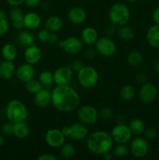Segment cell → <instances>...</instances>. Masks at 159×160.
I'll list each match as a JSON object with an SVG mask.
<instances>
[{
    "label": "cell",
    "instance_id": "6da1fadb",
    "mask_svg": "<svg viewBox=\"0 0 159 160\" xmlns=\"http://www.w3.org/2000/svg\"><path fill=\"white\" fill-rule=\"evenodd\" d=\"M80 98L78 92L71 86L56 85L51 92V105L58 111L70 112L78 109Z\"/></svg>",
    "mask_w": 159,
    "mask_h": 160
},
{
    "label": "cell",
    "instance_id": "7a4b0ae2",
    "mask_svg": "<svg viewBox=\"0 0 159 160\" xmlns=\"http://www.w3.org/2000/svg\"><path fill=\"white\" fill-rule=\"evenodd\" d=\"M114 141L111 134L104 131H95L88 134L86 145L92 154L102 156L112 150Z\"/></svg>",
    "mask_w": 159,
    "mask_h": 160
},
{
    "label": "cell",
    "instance_id": "3957f363",
    "mask_svg": "<svg viewBox=\"0 0 159 160\" xmlns=\"http://www.w3.org/2000/svg\"><path fill=\"white\" fill-rule=\"evenodd\" d=\"M130 17L129 8L123 2L114 3L108 11V17L111 23L118 27L127 24L130 20Z\"/></svg>",
    "mask_w": 159,
    "mask_h": 160
},
{
    "label": "cell",
    "instance_id": "277c9868",
    "mask_svg": "<svg viewBox=\"0 0 159 160\" xmlns=\"http://www.w3.org/2000/svg\"><path fill=\"white\" fill-rule=\"evenodd\" d=\"M6 116L8 120L12 123L25 121L27 118L28 109L23 102L12 99L6 105Z\"/></svg>",
    "mask_w": 159,
    "mask_h": 160
},
{
    "label": "cell",
    "instance_id": "5b68a950",
    "mask_svg": "<svg viewBox=\"0 0 159 160\" xmlns=\"http://www.w3.org/2000/svg\"><path fill=\"white\" fill-rule=\"evenodd\" d=\"M77 80L81 87L86 89H91L98 84L99 73L92 66H84L77 72Z\"/></svg>",
    "mask_w": 159,
    "mask_h": 160
},
{
    "label": "cell",
    "instance_id": "8992f818",
    "mask_svg": "<svg viewBox=\"0 0 159 160\" xmlns=\"http://www.w3.org/2000/svg\"><path fill=\"white\" fill-rule=\"evenodd\" d=\"M65 138H70L74 141H83L87 139L89 134L87 125L83 123H74L69 126H64L61 129Z\"/></svg>",
    "mask_w": 159,
    "mask_h": 160
},
{
    "label": "cell",
    "instance_id": "52a82bcc",
    "mask_svg": "<svg viewBox=\"0 0 159 160\" xmlns=\"http://www.w3.org/2000/svg\"><path fill=\"white\" fill-rule=\"evenodd\" d=\"M94 48L98 54L104 57H111L117 51L116 44L108 37L98 38L94 44Z\"/></svg>",
    "mask_w": 159,
    "mask_h": 160
},
{
    "label": "cell",
    "instance_id": "ba28073f",
    "mask_svg": "<svg viewBox=\"0 0 159 160\" xmlns=\"http://www.w3.org/2000/svg\"><path fill=\"white\" fill-rule=\"evenodd\" d=\"M77 118L80 122L85 125H93L98 121L99 112L94 106L84 105L79 106L77 109Z\"/></svg>",
    "mask_w": 159,
    "mask_h": 160
},
{
    "label": "cell",
    "instance_id": "9c48e42d",
    "mask_svg": "<svg viewBox=\"0 0 159 160\" xmlns=\"http://www.w3.org/2000/svg\"><path fill=\"white\" fill-rule=\"evenodd\" d=\"M58 45L66 54L74 56L78 54L83 49L84 43L82 40L76 36H70L58 42Z\"/></svg>",
    "mask_w": 159,
    "mask_h": 160
},
{
    "label": "cell",
    "instance_id": "30bf717a",
    "mask_svg": "<svg viewBox=\"0 0 159 160\" xmlns=\"http://www.w3.org/2000/svg\"><path fill=\"white\" fill-rule=\"evenodd\" d=\"M111 136L116 144H127L132 139V134L128 125L118 123L112 129Z\"/></svg>",
    "mask_w": 159,
    "mask_h": 160
},
{
    "label": "cell",
    "instance_id": "8fae6325",
    "mask_svg": "<svg viewBox=\"0 0 159 160\" xmlns=\"http://www.w3.org/2000/svg\"><path fill=\"white\" fill-rule=\"evenodd\" d=\"M129 152L132 156L138 159L145 157L149 151V144L147 139L140 136H136L129 144Z\"/></svg>",
    "mask_w": 159,
    "mask_h": 160
},
{
    "label": "cell",
    "instance_id": "7c38bea8",
    "mask_svg": "<svg viewBox=\"0 0 159 160\" xmlns=\"http://www.w3.org/2000/svg\"><path fill=\"white\" fill-rule=\"evenodd\" d=\"M65 136L61 130L58 128H51L47 131L45 135V141L51 148H61L65 142Z\"/></svg>",
    "mask_w": 159,
    "mask_h": 160
},
{
    "label": "cell",
    "instance_id": "4fadbf2b",
    "mask_svg": "<svg viewBox=\"0 0 159 160\" xmlns=\"http://www.w3.org/2000/svg\"><path fill=\"white\" fill-rule=\"evenodd\" d=\"M54 83L56 85L69 84L73 78V70L70 67L62 66L53 72Z\"/></svg>",
    "mask_w": 159,
    "mask_h": 160
},
{
    "label": "cell",
    "instance_id": "5bb4252c",
    "mask_svg": "<svg viewBox=\"0 0 159 160\" xmlns=\"http://www.w3.org/2000/svg\"><path fill=\"white\" fill-rule=\"evenodd\" d=\"M138 95L140 101L144 103H151L157 98V89L152 83L144 82L139 90Z\"/></svg>",
    "mask_w": 159,
    "mask_h": 160
},
{
    "label": "cell",
    "instance_id": "9a60e30c",
    "mask_svg": "<svg viewBox=\"0 0 159 160\" xmlns=\"http://www.w3.org/2000/svg\"><path fill=\"white\" fill-rule=\"evenodd\" d=\"M15 74L19 81L26 84V82L34 78L35 69H34V65L25 62L17 67Z\"/></svg>",
    "mask_w": 159,
    "mask_h": 160
},
{
    "label": "cell",
    "instance_id": "2e32d148",
    "mask_svg": "<svg viewBox=\"0 0 159 160\" xmlns=\"http://www.w3.org/2000/svg\"><path fill=\"white\" fill-rule=\"evenodd\" d=\"M34 105L39 109H45L51 105V92L46 88H42L34 95Z\"/></svg>",
    "mask_w": 159,
    "mask_h": 160
},
{
    "label": "cell",
    "instance_id": "e0dca14e",
    "mask_svg": "<svg viewBox=\"0 0 159 160\" xmlns=\"http://www.w3.org/2000/svg\"><path fill=\"white\" fill-rule=\"evenodd\" d=\"M23 56H24L26 62L31 64V65H35V64L38 63L41 59V50L37 45H31L25 48Z\"/></svg>",
    "mask_w": 159,
    "mask_h": 160
},
{
    "label": "cell",
    "instance_id": "ac0fdd59",
    "mask_svg": "<svg viewBox=\"0 0 159 160\" xmlns=\"http://www.w3.org/2000/svg\"><path fill=\"white\" fill-rule=\"evenodd\" d=\"M68 18L71 23L76 25L83 24L87 18V14L84 9L76 6L70 9L68 12Z\"/></svg>",
    "mask_w": 159,
    "mask_h": 160
},
{
    "label": "cell",
    "instance_id": "d6986e66",
    "mask_svg": "<svg viewBox=\"0 0 159 160\" xmlns=\"http://www.w3.org/2000/svg\"><path fill=\"white\" fill-rule=\"evenodd\" d=\"M9 17L12 23V26L17 30H21L24 28L23 24V10L19 7H12L9 12Z\"/></svg>",
    "mask_w": 159,
    "mask_h": 160
},
{
    "label": "cell",
    "instance_id": "ffe728a7",
    "mask_svg": "<svg viewBox=\"0 0 159 160\" xmlns=\"http://www.w3.org/2000/svg\"><path fill=\"white\" fill-rule=\"evenodd\" d=\"M80 39L83 43L88 46H91L95 44L98 39V33L94 28L86 27L81 31Z\"/></svg>",
    "mask_w": 159,
    "mask_h": 160
},
{
    "label": "cell",
    "instance_id": "44dd1931",
    "mask_svg": "<svg viewBox=\"0 0 159 160\" xmlns=\"http://www.w3.org/2000/svg\"><path fill=\"white\" fill-rule=\"evenodd\" d=\"M23 24H24V28L28 30L37 29L41 24V18L37 12H29L24 14Z\"/></svg>",
    "mask_w": 159,
    "mask_h": 160
},
{
    "label": "cell",
    "instance_id": "7402d4cb",
    "mask_svg": "<svg viewBox=\"0 0 159 160\" xmlns=\"http://www.w3.org/2000/svg\"><path fill=\"white\" fill-rule=\"evenodd\" d=\"M16 70L13 61L4 60L0 63V78L5 81H9L14 76Z\"/></svg>",
    "mask_w": 159,
    "mask_h": 160
},
{
    "label": "cell",
    "instance_id": "603a6c76",
    "mask_svg": "<svg viewBox=\"0 0 159 160\" xmlns=\"http://www.w3.org/2000/svg\"><path fill=\"white\" fill-rule=\"evenodd\" d=\"M146 39L148 45L152 48H159V24L154 23L150 27L146 34Z\"/></svg>",
    "mask_w": 159,
    "mask_h": 160
},
{
    "label": "cell",
    "instance_id": "cb8c5ba5",
    "mask_svg": "<svg viewBox=\"0 0 159 160\" xmlns=\"http://www.w3.org/2000/svg\"><path fill=\"white\" fill-rule=\"evenodd\" d=\"M30 132H31V130H30L29 126L27 123H25V121L13 123L12 135H14L17 138H26L30 135Z\"/></svg>",
    "mask_w": 159,
    "mask_h": 160
},
{
    "label": "cell",
    "instance_id": "d4e9b609",
    "mask_svg": "<svg viewBox=\"0 0 159 160\" xmlns=\"http://www.w3.org/2000/svg\"><path fill=\"white\" fill-rule=\"evenodd\" d=\"M63 26V21L58 16H51L46 20L45 27L50 32H55L61 31Z\"/></svg>",
    "mask_w": 159,
    "mask_h": 160
},
{
    "label": "cell",
    "instance_id": "484cf974",
    "mask_svg": "<svg viewBox=\"0 0 159 160\" xmlns=\"http://www.w3.org/2000/svg\"><path fill=\"white\" fill-rule=\"evenodd\" d=\"M2 56L5 60L14 61L18 56V50L14 45L7 43L2 48Z\"/></svg>",
    "mask_w": 159,
    "mask_h": 160
},
{
    "label": "cell",
    "instance_id": "4316f807",
    "mask_svg": "<svg viewBox=\"0 0 159 160\" xmlns=\"http://www.w3.org/2000/svg\"><path fill=\"white\" fill-rule=\"evenodd\" d=\"M128 126H129L132 135L135 136L141 135L142 134H143L145 129H146L144 123L140 118L132 119Z\"/></svg>",
    "mask_w": 159,
    "mask_h": 160
},
{
    "label": "cell",
    "instance_id": "83f0119b",
    "mask_svg": "<svg viewBox=\"0 0 159 160\" xmlns=\"http://www.w3.org/2000/svg\"><path fill=\"white\" fill-rule=\"evenodd\" d=\"M17 42L20 46L26 48L30 45H34V36L30 31H22L17 36Z\"/></svg>",
    "mask_w": 159,
    "mask_h": 160
},
{
    "label": "cell",
    "instance_id": "f1b7e54d",
    "mask_svg": "<svg viewBox=\"0 0 159 160\" xmlns=\"http://www.w3.org/2000/svg\"><path fill=\"white\" fill-rule=\"evenodd\" d=\"M117 34L121 40L124 41V42H129L135 36V31L131 27L124 25L118 28Z\"/></svg>",
    "mask_w": 159,
    "mask_h": 160
},
{
    "label": "cell",
    "instance_id": "f546056e",
    "mask_svg": "<svg viewBox=\"0 0 159 160\" xmlns=\"http://www.w3.org/2000/svg\"><path fill=\"white\" fill-rule=\"evenodd\" d=\"M120 98L126 102L131 101L136 96V90L131 84H125L120 90Z\"/></svg>",
    "mask_w": 159,
    "mask_h": 160
},
{
    "label": "cell",
    "instance_id": "4dcf8cb0",
    "mask_svg": "<svg viewBox=\"0 0 159 160\" xmlns=\"http://www.w3.org/2000/svg\"><path fill=\"white\" fill-rule=\"evenodd\" d=\"M142 61H143V55L140 52L137 50L131 51L126 56V62L130 67H137L141 63Z\"/></svg>",
    "mask_w": 159,
    "mask_h": 160
},
{
    "label": "cell",
    "instance_id": "1f68e13d",
    "mask_svg": "<svg viewBox=\"0 0 159 160\" xmlns=\"http://www.w3.org/2000/svg\"><path fill=\"white\" fill-rule=\"evenodd\" d=\"M112 152L114 157L124 158L129 154V148L126 144H117L112 147Z\"/></svg>",
    "mask_w": 159,
    "mask_h": 160
},
{
    "label": "cell",
    "instance_id": "d6a6232c",
    "mask_svg": "<svg viewBox=\"0 0 159 160\" xmlns=\"http://www.w3.org/2000/svg\"><path fill=\"white\" fill-rule=\"evenodd\" d=\"M60 154L65 159H70L76 154V147L72 143H64L61 146Z\"/></svg>",
    "mask_w": 159,
    "mask_h": 160
},
{
    "label": "cell",
    "instance_id": "836d02e7",
    "mask_svg": "<svg viewBox=\"0 0 159 160\" xmlns=\"http://www.w3.org/2000/svg\"><path fill=\"white\" fill-rule=\"evenodd\" d=\"M25 88H26V90L29 93L35 95L37 92H38L39 91L43 88V85L39 81V80L33 78V79H31V81H29L25 84Z\"/></svg>",
    "mask_w": 159,
    "mask_h": 160
},
{
    "label": "cell",
    "instance_id": "e575fe53",
    "mask_svg": "<svg viewBox=\"0 0 159 160\" xmlns=\"http://www.w3.org/2000/svg\"><path fill=\"white\" fill-rule=\"evenodd\" d=\"M38 80L43 86H49L54 82V77L52 72L49 70H44L39 74Z\"/></svg>",
    "mask_w": 159,
    "mask_h": 160
},
{
    "label": "cell",
    "instance_id": "d590c367",
    "mask_svg": "<svg viewBox=\"0 0 159 160\" xmlns=\"http://www.w3.org/2000/svg\"><path fill=\"white\" fill-rule=\"evenodd\" d=\"M143 134H144L145 138L147 139V140H153V139H154L157 138V131L155 128L150 127V128L145 129Z\"/></svg>",
    "mask_w": 159,
    "mask_h": 160
},
{
    "label": "cell",
    "instance_id": "8d00e7d4",
    "mask_svg": "<svg viewBox=\"0 0 159 160\" xmlns=\"http://www.w3.org/2000/svg\"><path fill=\"white\" fill-rule=\"evenodd\" d=\"M113 110L109 107H104L101 109L99 112V117L103 120H109L113 117Z\"/></svg>",
    "mask_w": 159,
    "mask_h": 160
},
{
    "label": "cell",
    "instance_id": "74e56055",
    "mask_svg": "<svg viewBox=\"0 0 159 160\" xmlns=\"http://www.w3.org/2000/svg\"><path fill=\"white\" fill-rule=\"evenodd\" d=\"M12 128H13V123L9 121L5 123L2 126L1 131L3 135L5 136H10L12 134Z\"/></svg>",
    "mask_w": 159,
    "mask_h": 160
},
{
    "label": "cell",
    "instance_id": "f35d334b",
    "mask_svg": "<svg viewBox=\"0 0 159 160\" xmlns=\"http://www.w3.org/2000/svg\"><path fill=\"white\" fill-rule=\"evenodd\" d=\"M9 30V23L6 19H0V37L4 36Z\"/></svg>",
    "mask_w": 159,
    "mask_h": 160
},
{
    "label": "cell",
    "instance_id": "ab89813d",
    "mask_svg": "<svg viewBox=\"0 0 159 160\" xmlns=\"http://www.w3.org/2000/svg\"><path fill=\"white\" fill-rule=\"evenodd\" d=\"M50 31H48L46 28L41 29L37 33V39L41 42H48V37H49Z\"/></svg>",
    "mask_w": 159,
    "mask_h": 160
},
{
    "label": "cell",
    "instance_id": "60d3db41",
    "mask_svg": "<svg viewBox=\"0 0 159 160\" xmlns=\"http://www.w3.org/2000/svg\"><path fill=\"white\" fill-rule=\"evenodd\" d=\"M37 160H58L57 156H55L52 153L46 152L41 154L37 158Z\"/></svg>",
    "mask_w": 159,
    "mask_h": 160
},
{
    "label": "cell",
    "instance_id": "b9f144b4",
    "mask_svg": "<svg viewBox=\"0 0 159 160\" xmlns=\"http://www.w3.org/2000/svg\"><path fill=\"white\" fill-rule=\"evenodd\" d=\"M84 65L83 64V62H81L80 60L75 59L74 61H73V62H71V66H70V67H71L72 70H73V72H76V73H77V72L79 71V70H80L83 67H84Z\"/></svg>",
    "mask_w": 159,
    "mask_h": 160
},
{
    "label": "cell",
    "instance_id": "7bdbcfd3",
    "mask_svg": "<svg viewBox=\"0 0 159 160\" xmlns=\"http://www.w3.org/2000/svg\"><path fill=\"white\" fill-rule=\"evenodd\" d=\"M24 3L27 7L34 9L37 8L41 4V0H25Z\"/></svg>",
    "mask_w": 159,
    "mask_h": 160
},
{
    "label": "cell",
    "instance_id": "ee69618b",
    "mask_svg": "<svg viewBox=\"0 0 159 160\" xmlns=\"http://www.w3.org/2000/svg\"><path fill=\"white\" fill-rule=\"evenodd\" d=\"M115 28H116V25L113 24V23H112L111 24L108 25V26L106 27L105 29H104V32H105V34L108 36L113 35V34L116 32V29H115Z\"/></svg>",
    "mask_w": 159,
    "mask_h": 160
},
{
    "label": "cell",
    "instance_id": "f6af8a7d",
    "mask_svg": "<svg viewBox=\"0 0 159 160\" xmlns=\"http://www.w3.org/2000/svg\"><path fill=\"white\" fill-rule=\"evenodd\" d=\"M59 42V37H58L57 34L55 32H50L49 37H48L47 42L51 44V45H55V44L58 43Z\"/></svg>",
    "mask_w": 159,
    "mask_h": 160
},
{
    "label": "cell",
    "instance_id": "bcb514c9",
    "mask_svg": "<svg viewBox=\"0 0 159 160\" xmlns=\"http://www.w3.org/2000/svg\"><path fill=\"white\" fill-rule=\"evenodd\" d=\"M97 54L98 53H97L95 48H89L85 52V57L89 59H92L96 56Z\"/></svg>",
    "mask_w": 159,
    "mask_h": 160
},
{
    "label": "cell",
    "instance_id": "7dc6e473",
    "mask_svg": "<svg viewBox=\"0 0 159 160\" xmlns=\"http://www.w3.org/2000/svg\"><path fill=\"white\" fill-rule=\"evenodd\" d=\"M6 2L9 6L12 7H19L24 2L25 0H6Z\"/></svg>",
    "mask_w": 159,
    "mask_h": 160
},
{
    "label": "cell",
    "instance_id": "c3c4849f",
    "mask_svg": "<svg viewBox=\"0 0 159 160\" xmlns=\"http://www.w3.org/2000/svg\"><path fill=\"white\" fill-rule=\"evenodd\" d=\"M152 19L153 21L156 24H159V6H157L154 10L152 13Z\"/></svg>",
    "mask_w": 159,
    "mask_h": 160
},
{
    "label": "cell",
    "instance_id": "681fc988",
    "mask_svg": "<svg viewBox=\"0 0 159 160\" xmlns=\"http://www.w3.org/2000/svg\"><path fill=\"white\" fill-rule=\"evenodd\" d=\"M137 80L140 83H144L146 80V75L143 73H139L137 75Z\"/></svg>",
    "mask_w": 159,
    "mask_h": 160
},
{
    "label": "cell",
    "instance_id": "f907efd6",
    "mask_svg": "<svg viewBox=\"0 0 159 160\" xmlns=\"http://www.w3.org/2000/svg\"><path fill=\"white\" fill-rule=\"evenodd\" d=\"M102 156L105 160H111L114 157L113 155H112V152H111V151L107 152H105L104 154H103Z\"/></svg>",
    "mask_w": 159,
    "mask_h": 160
},
{
    "label": "cell",
    "instance_id": "816d5d0a",
    "mask_svg": "<svg viewBox=\"0 0 159 160\" xmlns=\"http://www.w3.org/2000/svg\"><path fill=\"white\" fill-rule=\"evenodd\" d=\"M6 11L3 10V9H0V19H6Z\"/></svg>",
    "mask_w": 159,
    "mask_h": 160
},
{
    "label": "cell",
    "instance_id": "f5cc1de1",
    "mask_svg": "<svg viewBox=\"0 0 159 160\" xmlns=\"http://www.w3.org/2000/svg\"><path fill=\"white\" fill-rule=\"evenodd\" d=\"M4 143H5L4 136L2 135V134H0V147L2 146V145H4Z\"/></svg>",
    "mask_w": 159,
    "mask_h": 160
},
{
    "label": "cell",
    "instance_id": "db71d44e",
    "mask_svg": "<svg viewBox=\"0 0 159 160\" xmlns=\"http://www.w3.org/2000/svg\"><path fill=\"white\" fill-rule=\"evenodd\" d=\"M156 71H157V75L159 76V61L157 62V65H156Z\"/></svg>",
    "mask_w": 159,
    "mask_h": 160
},
{
    "label": "cell",
    "instance_id": "11a10c76",
    "mask_svg": "<svg viewBox=\"0 0 159 160\" xmlns=\"http://www.w3.org/2000/svg\"><path fill=\"white\" fill-rule=\"evenodd\" d=\"M126 1L129 2H136L137 0H126Z\"/></svg>",
    "mask_w": 159,
    "mask_h": 160
},
{
    "label": "cell",
    "instance_id": "9f6ffc18",
    "mask_svg": "<svg viewBox=\"0 0 159 160\" xmlns=\"http://www.w3.org/2000/svg\"><path fill=\"white\" fill-rule=\"evenodd\" d=\"M0 131H1V128H0Z\"/></svg>",
    "mask_w": 159,
    "mask_h": 160
}]
</instances>
